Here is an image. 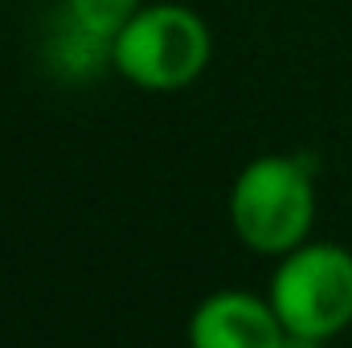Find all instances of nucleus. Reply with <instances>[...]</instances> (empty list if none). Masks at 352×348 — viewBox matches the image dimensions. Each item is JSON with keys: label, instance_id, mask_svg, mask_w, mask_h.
<instances>
[{"label": "nucleus", "instance_id": "nucleus-2", "mask_svg": "<svg viewBox=\"0 0 352 348\" xmlns=\"http://www.w3.org/2000/svg\"><path fill=\"white\" fill-rule=\"evenodd\" d=\"M213 58V33L188 4L156 0L144 4L111 45V66L140 90L168 94L192 87Z\"/></svg>", "mask_w": 352, "mask_h": 348}, {"label": "nucleus", "instance_id": "nucleus-4", "mask_svg": "<svg viewBox=\"0 0 352 348\" xmlns=\"http://www.w3.org/2000/svg\"><path fill=\"white\" fill-rule=\"evenodd\" d=\"M192 348H283L287 328L270 295L250 291H213L188 316Z\"/></svg>", "mask_w": 352, "mask_h": 348}, {"label": "nucleus", "instance_id": "nucleus-3", "mask_svg": "<svg viewBox=\"0 0 352 348\" xmlns=\"http://www.w3.org/2000/svg\"><path fill=\"white\" fill-rule=\"evenodd\" d=\"M291 345H324L352 324V250L340 242H299L274 259L266 287Z\"/></svg>", "mask_w": 352, "mask_h": 348}, {"label": "nucleus", "instance_id": "nucleus-5", "mask_svg": "<svg viewBox=\"0 0 352 348\" xmlns=\"http://www.w3.org/2000/svg\"><path fill=\"white\" fill-rule=\"evenodd\" d=\"M144 8V0H62V12L90 33L107 37L115 45V33Z\"/></svg>", "mask_w": 352, "mask_h": 348}, {"label": "nucleus", "instance_id": "nucleus-1", "mask_svg": "<svg viewBox=\"0 0 352 348\" xmlns=\"http://www.w3.org/2000/svg\"><path fill=\"white\" fill-rule=\"evenodd\" d=\"M226 213L246 250L278 259L311 238L316 180L295 156H258L234 176Z\"/></svg>", "mask_w": 352, "mask_h": 348}]
</instances>
